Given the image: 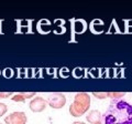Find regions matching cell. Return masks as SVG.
I'll use <instances>...</instances> for the list:
<instances>
[{
  "mask_svg": "<svg viewBox=\"0 0 132 124\" xmlns=\"http://www.w3.org/2000/svg\"><path fill=\"white\" fill-rule=\"evenodd\" d=\"M72 124H87V123H85V122H80V121H77V122H74Z\"/></svg>",
  "mask_w": 132,
  "mask_h": 124,
  "instance_id": "obj_12",
  "label": "cell"
},
{
  "mask_svg": "<svg viewBox=\"0 0 132 124\" xmlns=\"http://www.w3.org/2000/svg\"><path fill=\"white\" fill-rule=\"evenodd\" d=\"M86 120H87V122L92 123V124H95V123L101 121L102 115L98 110H92V111H89V112L87 113V115H86Z\"/></svg>",
  "mask_w": 132,
  "mask_h": 124,
  "instance_id": "obj_6",
  "label": "cell"
},
{
  "mask_svg": "<svg viewBox=\"0 0 132 124\" xmlns=\"http://www.w3.org/2000/svg\"><path fill=\"white\" fill-rule=\"evenodd\" d=\"M34 95H35V92H23V93L20 92L14 94L11 100L13 102H26L28 99H32Z\"/></svg>",
  "mask_w": 132,
  "mask_h": 124,
  "instance_id": "obj_7",
  "label": "cell"
},
{
  "mask_svg": "<svg viewBox=\"0 0 132 124\" xmlns=\"http://www.w3.org/2000/svg\"><path fill=\"white\" fill-rule=\"evenodd\" d=\"M90 103H92V99L88 93L79 92L77 93L75 98H74L73 103L69 106V114L74 118H80L85 113L88 112Z\"/></svg>",
  "mask_w": 132,
  "mask_h": 124,
  "instance_id": "obj_2",
  "label": "cell"
},
{
  "mask_svg": "<svg viewBox=\"0 0 132 124\" xmlns=\"http://www.w3.org/2000/svg\"><path fill=\"white\" fill-rule=\"evenodd\" d=\"M47 104L52 109H62L66 104V97L63 93H52L48 97Z\"/></svg>",
  "mask_w": 132,
  "mask_h": 124,
  "instance_id": "obj_3",
  "label": "cell"
},
{
  "mask_svg": "<svg viewBox=\"0 0 132 124\" xmlns=\"http://www.w3.org/2000/svg\"><path fill=\"white\" fill-rule=\"evenodd\" d=\"M104 124H132V104L125 100H112L102 114Z\"/></svg>",
  "mask_w": 132,
  "mask_h": 124,
  "instance_id": "obj_1",
  "label": "cell"
},
{
  "mask_svg": "<svg viewBox=\"0 0 132 124\" xmlns=\"http://www.w3.org/2000/svg\"><path fill=\"white\" fill-rule=\"evenodd\" d=\"M108 99H112V100H120L121 98L126 95V92H107Z\"/></svg>",
  "mask_w": 132,
  "mask_h": 124,
  "instance_id": "obj_8",
  "label": "cell"
},
{
  "mask_svg": "<svg viewBox=\"0 0 132 124\" xmlns=\"http://www.w3.org/2000/svg\"><path fill=\"white\" fill-rule=\"evenodd\" d=\"M12 95V92H0V100L1 99H7Z\"/></svg>",
  "mask_w": 132,
  "mask_h": 124,
  "instance_id": "obj_11",
  "label": "cell"
},
{
  "mask_svg": "<svg viewBox=\"0 0 132 124\" xmlns=\"http://www.w3.org/2000/svg\"><path fill=\"white\" fill-rule=\"evenodd\" d=\"M95 124H104V123H102V122L100 121V122H97V123H95Z\"/></svg>",
  "mask_w": 132,
  "mask_h": 124,
  "instance_id": "obj_13",
  "label": "cell"
},
{
  "mask_svg": "<svg viewBox=\"0 0 132 124\" xmlns=\"http://www.w3.org/2000/svg\"><path fill=\"white\" fill-rule=\"evenodd\" d=\"M0 124H3V123H1V122H0Z\"/></svg>",
  "mask_w": 132,
  "mask_h": 124,
  "instance_id": "obj_14",
  "label": "cell"
},
{
  "mask_svg": "<svg viewBox=\"0 0 132 124\" xmlns=\"http://www.w3.org/2000/svg\"><path fill=\"white\" fill-rule=\"evenodd\" d=\"M47 105L48 104H47L46 99H44L42 97H35L31 100L30 104H29V107H30V110L32 112L40 113V112H43V111L46 109Z\"/></svg>",
  "mask_w": 132,
  "mask_h": 124,
  "instance_id": "obj_5",
  "label": "cell"
},
{
  "mask_svg": "<svg viewBox=\"0 0 132 124\" xmlns=\"http://www.w3.org/2000/svg\"><path fill=\"white\" fill-rule=\"evenodd\" d=\"M27 114L21 111L12 112L5 118V124H27Z\"/></svg>",
  "mask_w": 132,
  "mask_h": 124,
  "instance_id": "obj_4",
  "label": "cell"
},
{
  "mask_svg": "<svg viewBox=\"0 0 132 124\" xmlns=\"http://www.w3.org/2000/svg\"><path fill=\"white\" fill-rule=\"evenodd\" d=\"M93 95L96 99H99V100H105V99H108L107 92H94Z\"/></svg>",
  "mask_w": 132,
  "mask_h": 124,
  "instance_id": "obj_9",
  "label": "cell"
},
{
  "mask_svg": "<svg viewBox=\"0 0 132 124\" xmlns=\"http://www.w3.org/2000/svg\"><path fill=\"white\" fill-rule=\"evenodd\" d=\"M8 111V106L7 104H5V103H0V118L3 116Z\"/></svg>",
  "mask_w": 132,
  "mask_h": 124,
  "instance_id": "obj_10",
  "label": "cell"
}]
</instances>
